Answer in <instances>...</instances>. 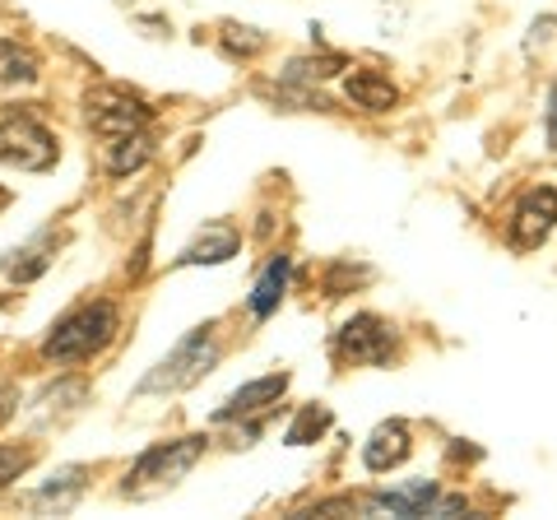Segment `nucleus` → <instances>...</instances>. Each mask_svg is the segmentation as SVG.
Returning <instances> with one entry per match:
<instances>
[{
    "instance_id": "nucleus-1",
    "label": "nucleus",
    "mask_w": 557,
    "mask_h": 520,
    "mask_svg": "<svg viewBox=\"0 0 557 520\" xmlns=\"http://www.w3.org/2000/svg\"><path fill=\"white\" fill-rule=\"evenodd\" d=\"M121 331V311L112 302H89L79 311H70L51 325V335L42 339V358L51 362H84L102 354L112 344V335Z\"/></svg>"
},
{
    "instance_id": "nucleus-2",
    "label": "nucleus",
    "mask_w": 557,
    "mask_h": 520,
    "mask_svg": "<svg viewBox=\"0 0 557 520\" xmlns=\"http://www.w3.org/2000/svg\"><path fill=\"white\" fill-rule=\"evenodd\" d=\"M200 456H205V437H182V442H163V446L145 450V456L135 460V470L126 474V483H121V497L145 502L163 488H177V483L196 470Z\"/></svg>"
},
{
    "instance_id": "nucleus-3",
    "label": "nucleus",
    "mask_w": 557,
    "mask_h": 520,
    "mask_svg": "<svg viewBox=\"0 0 557 520\" xmlns=\"http://www.w3.org/2000/svg\"><path fill=\"white\" fill-rule=\"evenodd\" d=\"M84 112H89V126L102 135V140H116V135H145L149 131V102L121 89V84H98V89L84 94Z\"/></svg>"
},
{
    "instance_id": "nucleus-4",
    "label": "nucleus",
    "mask_w": 557,
    "mask_h": 520,
    "mask_svg": "<svg viewBox=\"0 0 557 520\" xmlns=\"http://www.w3.org/2000/svg\"><path fill=\"white\" fill-rule=\"evenodd\" d=\"M219 362V339L209 335V325L200 335H190L186 344L172 358H163L159 368H153L145 381H139V395H172V391H186V386H196V381L214 368Z\"/></svg>"
},
{
    "instance_id": "nucleus-5",
    "label": "nucleus",
    "mask_w": 557,
    "mask_h": 520,
    "mask_svg": "<svg viewBox=\"0 0 557 520\" xmlns=\"http://www.w3.org/2000/svg\"><path fill=\"white\" fill-rule=\"evenodd\" d=\"M0 163L20 168V172H47V168H57V140H51V131L38 126V121L10 116V121H0Z\"/></svg>"
},
{
    "instance_id": "nucleus-6",
    "label": "nucleus",
    "mask_w": 557,
    "mask_h": 520,
    "mask_svg": "<svg viewBox=\"0 0 557 520\" xmlns=\"http://www.w3.org/2000/svg\"><path fill=\"white\" fill-rule=\"evenodd\" d=\"M339 354L348 358V362H372V368H381V362H391V354H395V325L391 321H381V317H372V311H362V317H354V321H344V331H339Z\"/></svg>"
},
{
    "instance_id": "nucleus-7",
    "label": "nucleus",
    "mask_w": 557,
    "mask_h": 520,
    "mask_svg": "<svg viewBox=\"0 0 557 520\" xmlns=\"http://www.w3.org/2000/svg\"><path fill=\"white\" fill-rule=\"evenodd\" d=\"M553 228H557V190L553 186H539V190H530V196L516 205L511 247L516 251H534Z\"/></svg>"
},
{
    "instance_id": "nucleus-8",
    "label": "nucleus",
    "mask_w": 557,
    "mask_h": 520,
    "mask_svg": "<svg viewBox=\"0 0 557 520\" xmlns=\"http://www.w3.org/2000/svg\"><path fill=\"white\" fill-rule=\"evenodd\" d=\"M409 450H413L409 446V428L399 419H391V423H381L368 437V446H362V460H368L372 474H386V470H395V465L409 460Z\"/></svg>"
},
{
    "instance_id": "nucleus-9",
    "label": "nucleus",
    "mask_w": 557,
    "mask_h": 520,
    "mask_svg": "<svg viewBox=\"0 0 557 520\" xmlns=\"http://www.w3.org/2000/svg\"><path fill=\"white\" fill-rule=\"evenodd\" d=\"M284 391H288V372H270V376L251 381V386L233 391V395H228V405H223L214 419H219V423H228V419H237V413H256V409H265L270 400H278Z\"/></svg>"
},
{
    "instance_id": "nucleus-10",
    "label": "nucleus",
    "mask_w": 557,
    "mask_h": 520,
    "mask_svg": "<svg viewBox=\"0 0 557 520\" xmlns=\"http://www.w3.org/2000/svg\"><path fill=\"white\" fill-rule=\"evenodd\" d=\"M237 247H242L237 228H228V223H209V228L182 251V265H223L228 256H237Z\"/></svg>"
},
{
    "instance_id": "nucleus-11",
    "label": "nucleus",
    "mask_w": 557,
    "mask_h": 520,
    "mask_svg": "<svg viewBox=\"0 0 557 520\" xmlns=\"http://www.w3.org/2000/svg\"><path fill=\"white\" fill-rule=\"evenodd\" d=\"M348 102L368 112H391L399 102V89L381 71H354L348 75Z\"/></svg>"
},
{
    "instance_id": "nucleus-12",
    "label": "nucleus",
    "mask_w": 557,
    "mask_h": 520,
    "mask_svg": "<svg viewBox=\"0 0 557 520\" xmlns=\"http://www.w3.org/2000/svg\"><path fill=\"white\" fill-rule=\"evenodd\" d=\"M432 497H437V483H432V479H413V483H405V488H391V493L372 497V507H368V511H391V516H423Z\"/></svg>"
},
{
    "instance_id": "nucleus-13",
    "label": "nucleus",
    "mask_w": 557,
    "mask_h": 520,
    "mask_svg": "<svg viewBox=\"0 0 557 520\" xmlns=\"http://www.w3.org/2000/svg\"><path fill=\"white\" fill-rule=\"evenodd\" d=\"M42 71L38 51L14 42V38H0V89H14V84H33Z\"/></svg>"
},
{
    "instance_id": "nucleus-14",
    "label": "nucleus",
    "mask_w": 557,
    "mask_h": 520,
    "mask_svg": "<svg viewBox=\"0 0 557 520\" xmlns=\"http://www.w3.org/2000/svg\"><path fill=\"white\" fill-rule=\"evenodd\" d=\"M149 159H153L149 135H116V140L108 145V172L112 177H131V172H139Z\"/></svg>"
},
{
    "instance_id": "nucleus-15",
    "label": "nucleus",
    "mask_w": 557,
    "mask_h": 520,
    "mask_svg": "<svg viewBox=\"0 0 557 520\" xmlns=\"http://www.w3.org/2000/svg\"><path fill=\"white\" fill-rule=\"evenodd\" d=\"M51 247H57V237H51V233H42L38 242H28V247L10 251V260H5V274H10V280H20V284L38 280V274L51 265V256H47Z\"/></svg>"
},
{
    "instance_id": "nucleus-16",
    "label": "nucleus",
    "mask_w": 557,
    "mask_h": 520,
    "mask_svg": "<svg viewBox=\"0 0 557 520\" xmlns=\"http://www.w3.org/2000/svg\"><path fill=\"white\" fill-rule=\"evenodd\" d=\"M284 284H288V256H274L270 265L260 270L256 293H251V311H256V317H270V311L278 307V298H284Z\"/></svg>"
},
{
    "instance_id": "nucleus-17",
    "label": "nucleus",
    "mask_w": 557,
    "mask_h": 520,
    "mask_svg": "<svg viewBox=\"0 0 557 520\" xmlns=\"http://www.w3.org/2000/svg\"><path fill=\"white\" fill-rule=\"evenodd\" d=\"M79 493H84V470H79V465H70V470H65L57 483H47V488L33 497V502H38V507H57V511H65Z\"/></svg>"
},
{
    "instance_id": "nucleus-18",
    "label": "nucleus",
    "mask_w": 557,
    "mask_h": 520,
    "mask_svg": "<svg viewBox=\"0 0 557 520\" xmlns=\"http://www.w3.org/2000/svg\"><path fill=\"white\" fill-rule=\"evenodd\" d=\"M325 428H330V409H321V405H307V409L298 413V423L288 428V446H307V442H317Z\"/></svg>"
},
{
    "instance_id": "nucleus-19",
    "label": "nucleus",
    "mask_w": 557,
    "mask_h": 520,
    "mask_svg": "<svg viewBox=\"0 0 557 520\" xmlns=\"http://www.w3.org/2000/svg\"><path fill=\"white\" fill-rule=\"evenodd\" d=\"M28 465H33V446H0V488H10Z\"/></svg>"
},
{
    "instance_id": "nucleus-20",
    "label": "nucleus",
    "mask_w": 557,
    "mask_h": 520,
    "mask_svg": "<svg viewBox=\"0 0 557 520\" xmlns=\"http://www.w3.org/2000/svg\"><path fill=\"white\" fill-rule=\"evenodd\" d=\"M223 47H228V57H256V51L265 47V38H260L256 28H237V24H228V28H223Z\"/></svg>"
},
{
    "instance_id": "nucleus-21",
    "label": "nucleus",
    "mask_w": 557,
    "mask_h": 520,
    "mask_svg": "<svg viewBox=\"0 0 557 520\" xmlns=\"http://www.w3.org/2000/svg\"><path fill=\"white\" fill-rule=\"evenodd\" d=\"M335 71H344L339 57H321V61H293L288 65V79H330Z\"/></svg>"
},
{
    "instance_id": "nucleus-22",
    "label": "nucleus",
    "mask_w": 557,
    "mask_h": 520,
    "mask_svg": "<svg viewBox=\"0 0 557 520\" xmlns=\"http://www.w3.org/2000/svg\"><path fill=\"white\" fill-rule=\"evenodd\" d=\"M14 409H20V386H0V423H10Z\"/></svg>"
},
{
    "instance_id": "nucleus-23",
    "label": "nucleus",
    "mask_w": 557,
    "mask_h": 520,
    "mask_svg": "<svg viewBox=\"0 0 557 520\" xmlns=\"http://www.w3.org/2000/svg\"><path fill=\"white\" fill-rule=\"evenodd\" d=\"M548 140L557 149V79H553V94H548Z\"/></svg>"
}]
</instances>
